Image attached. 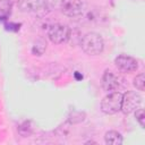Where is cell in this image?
Instances as JSON below:
<instances>
[{
    "label": "cell",
    "instance_id": "cell-9",
    "mask_svg": "<svg viewBox=\"0 0 145 145\" xmlns=\"http://www.w3.org/2000/svg\"><path fill=\"white\" fill-rule=\"evenodd\" d=\"M104 140L109 145H120L123 142L122 135L116 130H109L104 135Z\"/></svg>",
    "mask_w": 145,
    "mask_h": 145
},
{
    "label": "cell",
    "instance_id": "cell-11",
    "mask_svg": "<svg viewBox=\"0 0 145 145\" xmlns=\"http://www.w3.org/2000/svg\"><path fill=\"white\" fill-rule=\"evenodd\" d=\"M133 84L138 91H144L145 89V76H144V72H140V74L136 75V77L134 78Z\"/></svg>",
    "mask_w": 145,
    "mask_h": 145
},
{
    "label": "cell",
    "instance_id": "cell-1",
    "mask_svg": "<svg viewBox=\"0 0 145 145\" xmlns=\"http://www.w3.org/2000/svg\"><path fill=\"white\" fill-rule=\"evenodd\" d=\"M80 46L86 54L96 56L103 51L104 41L99 33L89 32L83 36V39L80 41Z\"/></svg>",
    "mask_w": 145,
    "mask_h": 145
},
{
    "label": "cell",
    "instance_id": "cell-10",
    "mask_svg": "<svg viewBox=\"0 0 145 145\" xmlns=\"http://www.w3.org/2000/svg\"><path fill=\"white\" fill-rule=\"evenodd\" d=\"M12 9L11 0H0V19L7 18Z\"/></svg>",
    "mask_w": 145,
    "mask_h": 145
},
{
    "label": "cell",
    "instance_id": "cell-4",
    "mask_svg": "<svg viewBox=\"0 0 145 145\" xmlns=\"http://www.w3.org/2000/svg\"><path fill=\"white\" fill-rule=\"evenodd\" d=\"M60 11L68 17H77L84 12L85 6L82 0H60Z\"/></svg>",
    "mask_w": 145,
    "mask_h": 145
},
{
    "label": "cell",
    "instance_id": "cell-7",
    "mask_svg": "<svg viewBox=\"0 0 145 145\" xmlns=\"http://www.w3.org/2000/svg\"><path fill=\"white\" fill-rule=\"evenodd\" d=\"M101 86H102L103 91H105V92H113L119 86V79L111 70L106 69L102 75Z\"/></svg>",
    "mask_w": 145,
    "mask_h": 145
},
{
    "label": "cell",
    "instance_id": "cell-8",
    "mask_svg": "<svg viewBox=\"0 0 145 145\" xmlns=\"http://www.w3.org/2000/svg\"><path fill=\"white\" fill-rule=\"evenodd\" d=\"M45 0H19L18 9L23 12H36L45 7Z\"/></svg>",
    "mask_w": 145,
    "mask_h": 145
},
{
    "label": "cell",
    "instance_id": "cell-12",
    "mask_svg": "<svg viewBox=\"0 0 145 145\" xmlns=\"http://www.w3.org/2000/svg\"><path fill=\"white\" fill-rule=\"evenodd\" d=\"M135 118L138 121V123L140 125L142 128H145V114H144V110L137 108L135 110Z\"/></svg>",
    "mask_w": 145,
    "mask_h": 145
},
{
    "label": "cell",
    "instance_id": "cell-5",
    "mask_svg": "<svg viewBox=\"0 0 145 145\" xmlns=\"http://www.w3.org/2000/svg\"><path fill=\"white\" fill-rule=\"evenodd\" d=\"M142 102V96L135 92V91H128L125 94H122V101H121V111L125 114L134 112Z\"/></svg>",
    "mask_w": 145,
    "mask_h": 145
},
{
    "label": "cell",
    "instance_id": "cell-2",
    "mask_svg": "<svg viewBox=\"0 0 145 145\" xmlns=\"http://www.w3.org/2000/svg\"><path fill=\"white\" fill-rule=\"evenodd\" d=\"M70 34H71L70 27L68 25L61 24V23L51 25L48 31V36H49L50 41L54 44H61V43L67 42L70 37Z\"/></svg>",
    "mask_w": 145,
    "mask_h": 145
},
{
    "label": "cell",
    "instance_id": "cell-6",
    "mask_svg": "<svg viewBox=\"0 0 145 145\" xmlns=\"http://www.w3.org/2000/svg\"><path fill=\"white\" fill-rule=\"evenodd\" d=\"M114 65L122 72H134L138 68L137 60L127 54H119L114 59Z\"/></svg>",
    "mask_w": 145,
    "mask_h": 145
},
{
    "label": "cell",
    "instance_id": "cell-3",
    "mask_svg": "<svg viewBox=\"0 0 145 145\" xmlns=\"http://www.w3.org/2000/svg\"><path fill=\"white\" fill-rule=\"evenodd\" d=\"M122 94L120 92H111L101 101V110L105 114H114L121 109Z\"/></svg>",
    "mask_w": 145,
    "mask_h": 145
}]
</instances>
